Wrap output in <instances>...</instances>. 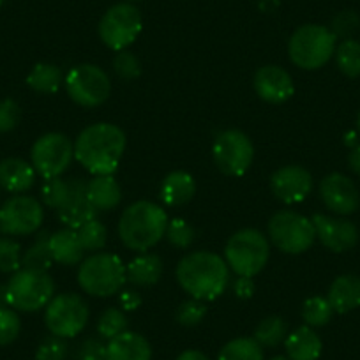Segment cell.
Wrapping results in <instances>:
<instances>
[{
	"instance_id": "1",
	"label": "cell",
	"mask_w": 360,
	"mask_h": 360,
	"mask_svg": "<svg viewBox=\"0 0 360 360\" xmlns=\"http://www.w3.org/2000/svg\"><path fill=\"white\" fill-rule=\"evenodd\" d=\"M124 152L126 134L115 124H92L75 141V158L92 175H113Z\"/></svg>"
},
{
	"instance_id": "2",
	"label": "cell",
	"mask_w": 360,
	"mask_h": 360,
	"mask_svg": "<svg viewBox=\"0 0 360 360\" xmlns=\"http://www.w3.org/2000/svg\"><path fill=\"white\" fill-rule=\"evenodd\" d=\"M176 281L193 299L214 300L223 295L230 283V266L216 252H189L176 265Z\"/></svg>"
},
{
	"instance_id": "3",
	"label": "cell",
	"mask_w": 360,
	"mask_h": 360,
	"mask_svg": "<svg viewBox=\"0 0 360 360\" xmlns=\"http://www.w3.org/2000/svg\"><path fill=\"white\" fill-rule=\"evenodd\" d=\"M166 226L168 216L165 209L141 200L122 212L119 221V237L131 251L147 252L165 237Z\"/></svg>"
},
{
	"instance_id": "4",
	"label": "cell",
	"mask_w": 360,
	"mask_h": 360,
	"mask_svg": "<svg viewBox=\"0 0 360 360\" xmlns=\"http://www.w3.org/2000/svg\"><path fill=\"white\" fill-rule=\"evenodd\" d=\"M335 39L328 27L302 25L293 32L288 43V57L297 68L306 71H316L323 68L335 53Z\"/></svg>"
},
{
	"instance_id": "5",
	"label": "cell",
	"mask_w": 360,
	"mask_h": 360,
	"mask_svg": "<svg viewBox=\"0 0 360 360\" xmlns=\"http://www.w3.org/2000/svg\"><path fill=\"white\" fill-rule=\"evenodd\" d=\"M126 266L112 252H96L83 259L78 270V285L92 297H112L120 293L126 283Z\"/></svg>"
},
{
	"instance_id": "6",
	"label": "cell",
	"mask_w": 360,
	"mask_h": 360,
	"mask_svg": "<svg viewBox=\"0 0 360 360\" xmlns=\"http://www.w3.org/2000/svg\"><path fill=\"white\" fill-rule=\"evenodd\" d=\"M270 245L265 235L255 228H245L230 237L224 248V259L237 276L255 278L265 269Z\"/></svg>"
},
{
	"instance_id": "7",
	"label": "cell",
	"mask_w": 360,
	"mask_h": 360,
	"mask_svg": "<svg viewBox=\"0 0 360 360\" xmlns=\"http://www.w3.org/2000/svg\"><path fill=\"white\" fill-rule=\"evenodd\" d=\"M55 293L51 276L43 270L20 269L8 283L9 307L25 313H34L50 304Z\"/></svg>"
},
{
	"instance_id": "8",
	"label": "cell",
	"mask_w": 360,
	"mask_h": 360,
	"mask_svg": "<svg viewBox=\"0 0 360 360\" xmlns=\"http://www.w3.org/2000/svg\"><path fill=\"white\" fill-rule=\"evenodd\" d=\"M269 237L279 251L302 255L316 240L313 221L293 210H279L269 221Z\"/></svg>"
},
{
	"instance_id": "9",
	"label": "cell",
	"mask_w": 360,
	"mask_h": 360,
	"mask_svg": "<svg viewBox=\"0 0 360 360\" xmlns=\"http://www.w3.org/2000/svg\"><path fill=\"white\" fill-rule=\"evenodd\" d=\"M68 96L83 108H96L108 101L112 82L106 71L94 64L75 65L64 78Z\"/></svg>"
},
{
	"instance_id": "10",
	"label": "cell",
	"mask_w": 360,
	"mask_h": 360,
	"mask_svg": "<svg viewBox=\"0 0 360 360\" xmlns=\"http://www.w3.org/2000/svg\"><path fill=\"white\" fill-rule=\"evenodd\" d=\"M90 311L85 300L76 293H60L50 300L44 311L48 330L62 339L76 338L89 323Z\"/></svg>"
},
{
	"instance_id": "11",
	"label": "cell",
	"mask_w": 360,
	"mask_h": 360,
	"mask_svg": "<svg viewBox=\"0 0 360 360\" xmlns=\"http://www.w3.org/2000/svg\"><path fill=\"white\" fill-rule=\"evenodd\" d=\"M143 27L141 13L133 4H115L103 15L99 22V37L115 51L126 50L138 39Z\"/></svg>"
},
{
	"instance_id": "12",
	"label": "cell",
	"mask_w": 360,
	"mask_h": 360,
	"mask_svg": "<svg viewBox=\"0 0 360 360\" xmlns=\"http://www.w3.org/2000/svg\"><path fill=\"white\" fill-rule=\"evenodd\" d=\"M75 158V143L65 134L48 133L36 140L30 150V159L36 173L43 179L62 176Z\"/></svg>"
},
{
	"instance_id": "13",
	"label": "cell",
	"mask_w": 360,
	"mask_h": 360,
	"mask_svg": "<svg viewBox=\"0 0 360 360\" xmlns=\"http://www.w3.org/2000/svg\"><path fill=\"white\" fill-rule=\"evenodd\" d=\"M212 158L224 175L240 176L252 165L255 147L248 134L238 129H228L217 134L214 140Z\"/></svg>"
},
{
	"instance_id": "14",
	"label": "cell",
	"mask_w": 360,
	"mask_h": 360,
	"mask_svg": "<svg viewBox=\"0 0 360 360\" xmlns=\"http://www.w3.org/2000/svg\"><path fill=\"white\" fill-rule=\"evenodd\" d=\"M44 219V209L39 200L27 195H16L0 207V228L2 233L18 237L39 230Z\"/></svg>"
},
{
	"instance_id": "15",
	"label": "cell",
	"mask_w": 360,
	"mask_h": 360,
	"mask_svg": "<svg viewBox=\"0 0 360 360\" xmlns=\"http://www.w3.org/2000/svg\"><path fill=\"white\" fill-rule=\"evenodd\" d=\"M321 202L339 216H349L360 205V195L355 182L342 173H330L320 184Z\"/></svg>"
},
{
	"instance_id": "16",
	"label": "cell",
	"mask_w": 360,
	"mask_h": 360,
	"mask_svg": "<svg viewBox=\"0 0 360 360\" xmlns=\"http://www.w3.org/2000/svg\"><path fill=\"white\" fill-rule=\"evenodd\" d=\"M270 189L278 200L286 205L300 203L313 189V176L302 166H283L270 179Z\"/></svg>"
},
{
	"instance_id": "17",
	"label": "cell",
	"mask_w": 360,
	"mask_h": 360,
	"mask_svg": "<svg viewBox=\"0 0 360 360\" xmlns=\"http://www.w3.org/2000/svg\"><path fill=\"white\" fill-rule=\"evenodd\" d=\"M316 238L332 252H346L353 249L359 242V230L355 224L342 217L314 214L313 216Z\"/></svg>"
},
{
	"instance_id": "18",
	"label": "cell",
	"mask_w": 360,
	"mask_h": 360,
	"mask_svg": "<svg viewBox=\"0 0 360 360\" xmlns=\"http://www.w3.org/2000/svg\"><path fill=\"white\" fill-rule=\"evenodd\" d=\"M255 90L259 99L270 105L288 101L295 92V85L288 72L279 65H263L255 75Z\"/></svg>"
},
{
	"instance_id": "19",
	"label": "cell",
	"mask_w": 360,
	"mask_h": 360,
	"mask_svg": "<svg viewBox=\"0 0 360 360\" xmlns=\"http://www.w3.org/2000/svg\"><path fill=\"white\" fill-rule=\"evenodd\" d=\"M36 182V169L30 162L20 158L0 161V188L13 195L27 193Z\"/></svg>"
},
{
	"instance_id": "20",
	"label": "cell",
	"mask_w": 360,
	"mask_h": 360,
	"mask_svg": "<svg viewBox=\"0 0 360 360\" xmlns=\"http://www.w3.org/2000/svg\"><path fill=\"white\" fill-rule=\"evenodd\" d=\"M58 219L64 224L65 228H71V230H78L79 226H83L89 221L96 219V214L98 210L92 207V203L86 198V180L83 179L82 184L76 188V191L72 193L71 198L57 210Z\"/></svg>"
},
{
	"instance_id": "21",
	"label": "cell",
	"mask_w": 360,
	"mask_h": 360,
	"mask_svg": "<svg viewBox=\"0 0 360 360\" xmlns=\"http://www.w3.org/2000/svg\"><path fill=\"white\" fill-rule=\"evenodd\" d=\"M152 346L136 332L126 330L106 345V360H150Z\"/></svg>"
},
{
	"instance_id": "22",
	"label": "cell",
	"mask_w": 360,
	"mask_h": 360,
	"mask_svg": "<svg viewBox=\"0 0 360 360\" xmlns=\"http://www.w3.org/2000/svg\"><path fill=\"white\" fill-rule=\"evenodd\" d=\"M86 198L98 212H108L120 205L122 191L112 175H94L86 180Z\"/></svg>"
},
{
	"instance_id": "23",
	"label": "cell",
	"mask_w": 360,
	"mask_h": 360,
	"mask_svg": "<svg viewBox=\"0 0 360 360\" xmlns=\"http://www.w3.org/2000/svg\"><path fill=\"white\" fill-rule=\"evenodd\" d=\"M334 313L345 314L360 307V278L355 274H342L332 281L327 295Z\"/></svg>"
},
{
	"instance_id": "24",
	"label": "cell",
	"mask_w": 360,
	"mask_h": 360,
	"mask_svg": "<svg viewBox=\"0 0 360 360\" xmlns=\"http://www.w3.org/2000/svg\"><path fill=\"white\" fill-rule=\"evenodd\" d=\"M196 193V182L188 172H172L162 180L159 196L166 207H182L193 200Z\"/></svg>"
},
{
	"instance_id": "25",
	"label": "cell",
	"mask_w": 360,
	"mask_h": 360,
	"mask_svg": "<svg viewBox=\"0 0 360 360\" xmlns=\"http://www.w3.org/2000/svg\"><path fill=\"white\" fill-rule=\"evenodd\" d=\"M286 356L290 360H318L323 349L320 335L311 327L304 325L286 335Z\"/></svg>"
},
{
	"instance_id": "26",
	"label": "cell",
	"mask_w": 360,
	"mask_h": 360,
	"mask_svg": "<svg viewBox=\"0 0 360 360\" xmlns=\"http://www.w3.org/2000/svg\"><path fill=\"white\" fill-rule=\"evenodd\" d=\"M50 251L53 262L60 265H78L85 255L78 231L71 228H64L50 235Z\"/></svg>"
},
{
	"instance_id": "27",
	"label": "cell",
	"mask_w": 360,
	"mask_h": 360,
	"mask_svg": "<svg viewBox=\"0 0 360 360\" xmlns=\"http://www.w3.org/2000/svg\"><path fill=\"white\" fill-rule=\"evenodd\" d=\"M126 276L136 286L155 285L162 276V259L154 252H141L126 266Z\"/></svg>"
},
{
	"instance_id": "28",
	"label": "cell",
	"mask_w": 360,
	"mask_h": 360,
	"mask_svg": "<svg viewBox=\"0 0 360 360\" xmlns=\"http://www.w3.org/2000/svg\"><path fill=\"white\" fill-rule=\"evenodd\" d=\"M62 83H64V75H62L60 68L46 64V62L34 65L32 71L27 76V85L39 94H55Z\"/></svg>"
},
{
	"instance_id": "29",
	"label": "cell",
	"mask_w": 360,
	"mask_h": 360,
	"mask_svg": "<svg viewBox=\"0 0 360 360\" xmlns=\"http://www.w3.org/2000/svg\"><path fill=\"white\" fill-rule=\"evenodd\" d=\"M83 179H62V176H55V179H48L41 188V200L50 209L58 210L69 198L72 193L76 191Z\"/></svg>"
},
{
	"instance_id": "30",
	"label": "cell",
	"mask_w": 360,
	"mask_h": 360,
	"mask_svg": "<svg viewBox=\"0 0 360 360\" xmlns=\"http://www.w3.org/2000/svg\"><path fill=\"white\" fill-rule=\"evenodd\" d=\"M51 263H53V258H51L50 251V233L48 231H41L36 237V240H34V244L22 256V269L48 272Z\"/></svg>"
},
{
	"instance_id": "31",
	"label": "cell",
	"mask_w": 360,
	"mask_h": 360,
	"mask_svg": "<svg viewBox=\"0 0 360 360\" xmlns=\"http://www.w3.org/2000/svg\"><path fill=\"white\" fill-rule=\"evenodd\" d=\"M288 335V327L285 320L279 316H269L259 321V325L255 330V341L262 348H274L279 342H283Z\"/></svg>"
},
{
	"instance_id": "32",
	"label": "cell",
	"mask_w": 360,
	"mask_h": 360,
	"mask_svg": "<svg viewBox=\"0 0 360 360\" xmlns=\"http://www.w3.org/2000/svg\"><path fill=\"white\" fill-rule=\"evenodd\" d=\"M217 360H263V348L252 338H237L223 346Z\"/></svg>"
},
{
	"instance_id": "33",
	"label": "cell",
	"mask_w": 360,
	"mask_h": 360,
	"mask_svg": "<svg viewBox=\"0 0 360 360\" xmlns=\"http://www.w3.org/2000/svg\"><path fill=\"white\" fill-rule=\"evenodd\" d=\"M335 64L348 78L360 76V43L356 39H345L335 48Z\"/></svg>"
},
{
	"instance_id": "34",
	"label": "cell",
	"mask_w": 360,
	"mask_h": 360,
	"mask_svg": "<svg viewBox=\"0 0 360 360\" xmlns=\"http://www.w3.org/2000/svg\"><path fill=\"white\" fill-rule=\"evenodd\" d=\"M332 314H334V309L325 297H309L302 304V320L311 328L325 327L332 320Z\"/></svg>"
},
{
	"instance_id": "35",
	"label": "cell",
	"mask_w": 360,
	"mask_h": 360,
	"mask_svg": "<svg viewBox=\"0 0 360 360\" xmlns=\"http://www.w3.org/2000/svg\"><path fill=\"white\" fill-rule=\"evenodd\" d=\"M127 325H129V321H127L126 313L122 309L108 307L98 320V334L101 339L112 341L113 338L127 330Z\"/></svg>"
},
{
	"instance_id": "36",
	"label": "cell",
	"mask_w": 360,
	"mask_h": 360,
	"mask_svg": "<svg viewBox=\"0 0 360 360\" xmlns=\"http://www.w3.org/2000/svg\"><path fill=\"white\" fill-rule=\"evenodd\" d=\"M76 231H78L79 242H82L85 251H101L106 245V240H108L106 226L98 219L89 221V223L79 226Z\"/></svg>"
},
{
	"instance_id": "37",
	"label": "cell",
	"mask_w": 360,
	"mask_h": 360,
	"mask_svg": "<svg viewBox=\"0 0 360 360\" xmlns=\"http://www.w3.org/2000/svg\"><path fill=\"white\" fill-rule=\"evenodd\" d=\"M22 269V248L11 237H0V272L15 274Z\"/></svg>"
},
{
	"instance_id": "38",
	"label": "cell",
	"mask_w": 360,
	"mask_h": 360,
	"mask_svg": "<svg viewBox=\"0 0 360 360\" xmlns=\"http://www.w3.org/2000/svg\"><path fill=\"white\" fill-rule=\"evenodd\" d=\"M195 228L184 219H173L168 221V226H166V240L176 249H188L191 248L193 242H195Z\"/></svg>"
},
{
	"instance_id": "39",
	"label": "cell",
	"mask_w": 360,
	"mask_h": 360,
	"mask_svg": "<svg viewBox=\"0 0 360 360\" xmlns=\"http://www.w3.org/2000/svg\"><path fill=\"white\" fill-rule=\"evenodd\" d=\"M207 316V306L202 302V300H186L179 306L176 309V321H179L182 327H196L203 321V318Z\"/></svg>"
},
{
	"instance_id": "40",
	"label": "cell",
	"mask_w": 360,
	"mask_h": 360,
	"mask_svg": "<svg viewBox=\"0 0 360 360\" xmlns=\"http://www.w3.org/2000/svg\"><path fill=\"white\" fill-rule=\"evenodd\" d=\"M68 342L58 335H48L39 342L36 349V360H65L68 359Z\"/></svg>"
},
{
	"instance_id": "41",
	"label": "cell",
	"mask_w": 360,
	"mask_h": 360,
	"mask_svg": "<svg viewBox=\"0 0 360 360\" xmlns=\"http://www.w3.org/2000/svg\"><path fill=\"white\" fill-rule=\"evenodd\" d=\"M22 330V321L16 311L9 307L0 309V346H8L16 341Z\"/></svg>"
},
{
	"instance_id": "42",
	"label": "cell",
	"mask_w": 360,
	"mask_h": 360,
	"mask_svg": "<svg viewBox=\"0 0 360 360\" xmlns=\"http://www.w3.org/2000/svg\"><path fill=\"white\" fill-rule=\"evenodd\" d=\"M113 71L117 72L119 78L131 82V79L138 78L141 75V62L134 53L122 50L113 58Z\"/></svg>"
},
{
	"instance_id": "43",
	"label": "cell",
	"mask_w": 360,
	"mask_h": 360,
	"mask_svg": "<svg viewBox=\"0 0 360 360\" xmlns=\"http://www.w3.org/2000/svg\"><path fill=\"white\" fill-rule=\"evenodd\" d=\"M20 119H22V110L15 99L0 101V134L15 129L20 124Z\"/></svg>"
},
{
	"instance_id": "44",
	"label": "cell",
	"mask_w": 360,
	"mask_h": 360,
	"mask_svg": "<svg viewBox=\"0 0 360 360\" xmlns=\"http://www.w3.org/2000/svg\"><path fill=\"white\" fill-rule=\"evenodd\" d=\"M359 25H360V18L356 13L342 11L334 18L330 30L334 32L335 37L342 36L346 37V39H349L348 36H352V34L359 29Z\"/></svg>"
},
{
	"instance_id": "45",
	"label": "cell",
	"mask_w": 360,
	"mask_h": 360,
	"mask_svg": "<svg viewBox=\"0 0 360 360\" xmlns=\"http://www.w3.org/2000/svg\"><path fill=\"white\" fill-rule=\"evenodd\" d=\"M78 360H106V345L101 339H85L79 345Z\"/></svg>"
},
{
	"instance_id": "46",
	"label": "cell",
	"mask_w": 360,
	"mask_h": 360,
	"mask_svg": "<svg viewBox=\"0 0 360 360\" xmlns=\"http://www.w3.org/2000/svg\"><path fill=\"white\" fill-rule=\"evenodd\" d=\"M233 293L242 300H248L255 295V283L252 278H245V276H238L233 281Z\"/></svg>"
},
{
	"instance_id": "47",
	"label": "cell",
	"mask_w": 360,
	"mask_h": 360,
	"mask_svg": "<svg viewBox=\"0 0 360 360\" xmlns=\"http://www.w3.org/2000/svg\"><path fill=\"white\" fill-rule=\"evenodd\" d=\"M119 302L122 311H134L136 307H140L141 304V297L138 295L136 292L133 290H120V295H119Z\"/></svg>"
},
{
	"instance_id": "48",
	"label": "cell",
	"mask_w": 360,
	"mask_h": 360,
	"mask_svg": "<svg viewBox=\"0 0 360 360\" xmlns=\"http://www.w3.org/2000/svg\"><path fill=\"white\" fill-rule=\"evenodd\" d=\"M348 165H349V168H352V172L355 173V175L360 176V145L353 147V150L349 152Z\"/></svg>"
},
{
	"instance_id": "49",
	"label": "cell",
	"mask_w": 360,
	"mask_h": 360,
	"mask_svg": "<svg viewBox=\"0 0 360 360\" xmlns=\"http://www.w3.org/2000/svg\"><path fill=\"white\" fill-rule=\"evenodd\" d=\"M176 360H209L205 353L198 352V349H186L176 356Z\"/></svg>"
},
{
	"instance_id": "50",
	"label": "cell",
	"mask_w": 360,
	"mask_h": 360,
	"mask_svg": "<svg viewBox=\"0 0 360 360\" xmlns=\"http://www.w3.org/2000/svg\"><path fill=\"white\" fill-rule=\"evenodd\" d=\"M2 307H9L8 285H0V309H2Z\"/></svg>"
},
{
	"instance_id": "51",
	"label": "cell",
	"mask_w": 360,
	"mask_h": 360,
	"mask_svg": "<svg viewBox=\"0 0 360 360\" xmlns=\"http://www.w3.org/2000/svg\"><path fill=\"white\" fill-rule=\"evenodd\" d=\"M270 360H290V359H288V356H285V355H276V356H272Z\"/></svg>"
},
{
	"instance_id": "52",
	"label": "cell",
	"mask_w": 360,
	"mask_h": 360,
	"mask_svg": "<svg viewBox=\"0 0 360 360\" xmlns=\"http://www.w3.org/2000/svg\"><path fill=\"white\" fill-rule=\"evenodd\" d=\"M356 129H359V134H360V112H359V117H356Z\"/></svg>"
},
{
	"instance_id": "53",
	"label": "cell",
	"mask_w": 360,
	"mask_h": 360,
	"mask_svg": "<svg viewBox=\"0 0 360 360\" xmlns=\"http://www.w3.org/2000/svg\"><path fill=\"white\" fill-rule=\"evenodd\" d=\"M4 2H6V0H0V6H2V4H4Z\"/></svg>"
},
{
	"instance_id": "54",
	"label": "cell",
	"mask_w": 360,
	"mask_h": 360,
	"mask_svg": "<svg viewBox=\"0 0 360 360\" xmlns=\"http://www.w3.org/2000/svg\"><path fill=\"white\" fill-rule=\"evenodd\" d=\"M0 235H2V228H0Z\"/></svg>"
}]
</instances>
